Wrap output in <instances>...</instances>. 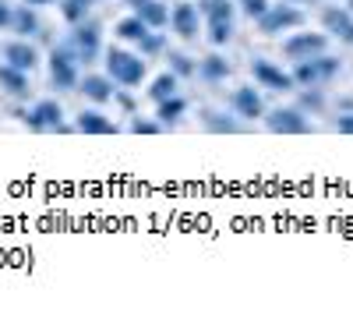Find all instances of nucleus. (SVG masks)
Instances as JSON below:
<instances>
[{"label":"nucleus","instance_id":"nucleus-4","mask_svg":"<svg viewBox=\"0 0 353 311\" xmlns=\"http://www.w3.org/2000/svg\"><path fill=\"white\" fill-rule=\"evenodd\" d=\"M4 57L11 61V68H18V71H32V64H36V50H32V46H25V43H11V46H4Z\"/></svg>","mask_w":353,"mask_h":311},{"label":"nucleus","instance_id":"nucleus-10","mask_svg":"<svg viewBox=\"0 0 353 311\" xmlns=\"http://www.w3.org/2000/svg\"><path fill=\"white\" fill-rule=\"evenodd\" d=\"M88 11V0H68V4H64V14L74 21V18H81Z\"/></svg>","mask_w":353,"mask_h":311},{"label":"nucleus","instance_id":"nucleus-3","mask_svg":"<svg viewBox=\"0 0 353 311\" xmlns=\"http://www.w3.org/2000/svg\"><path fill=\"white\" fill-rule=\"evenodd\" d=\"M50 71H53V81L61 85V89H71V85H74V61H71L64 50H61V53L53 50V64H50Z\"/></svg>","mask_w":353,"mask_h":311},{"label":"nucleus","instance_id":"nucleus-6","mask_svg":"<svg viewBox=\"0 0 353 311\" xmlns=\"http://www.w3.org/2000/svg\"><path fill=\"white\" fill-rule=\"evenodd\" d=\"M0 85H4L11 96H25L28 92V81H25V74L18 68H0Z\"/></svg>","mask_w":353,"mask_h":311},{"label":"nucleus","instance_id":"nucleus-5","mask_svg":"<svg viewBox=\"0 0 353 311\" xmlns=\"http://www.w3.org/2000/svg\"><path fill=\"white\" fill-rule=\"evenodd\" d=\"M71 43L78 46V53H81L85 61H88V57L96 53V46H99V32H96V25H88V28H78Z\"/></svg>","mask_w":353,"mask_h":311},{"label":"nucleus","instance_id":"nucleus-11","mask_svg":"<svg viewBox=\"0 0 353 311\" xmlns=\"http://www.w3.org/2000/svg\"><path fill=\"white\" fill-rule=\"evenodd\" d=\"M121 32H124L128 39H138V36H145V25H141V21H124Z\"/></svg>","mask_w":353,"mask_h":311},{"label":"nucleus","instance_id":"nucleus-8","mask_svg":"<svg viewBox=\"0 0 353 311\" xmlns=\"http://www.w3.org/2000/svg\"><path fill=\"white\" fill-rule=\"evenodd\" d=\"M81 89L92 96V99H106L110 96V85H106V78H85V85Z\"/></svg>","mask_w":353,"mask_h":311},{"label":"nucleus","instance_id":"nucleus-13","mask_svg":"<svg viewBox=\"0 0 353 311\" xmlns=\"http://www.w3.org/2000/svg\"><path fill=\"white\" fill-rule=\"evenodd\" d=\"M28 4H50V0H28Z\"/></svg>","mask_w":353,"mask_h":311},{"label":"nucleus","instance_id":"nucleus-7","mask_svg":"<svg viewBox=\"0 0 353 311\" xmlns=\"http://www.w3.org/2000/svg\"><path fill=\"white\" fill-rule=\"evenodd\" d=\"M11 25L18 28L21 36H28V32H36L39 28V21H36V14H28V11H14V18H11Z\"/></svg>","mask_w":353,"mask_h":311},{"label":"nucleus","instance_id":"nucleus-9","mask_svg":"<svg viewBox=\"0 0 353 311\" xmlns=\"http://www.w3.org/2000/svg\"><path fill=\"white\" fill-rule=\"evenodd\" d=\"M78 128H81V131H96V134H99V131H110V124L99 117V113H81Z\"/></svg>","mask_w":353,"mask_h":311},{"label":"nucleus","instance_id":"nucleus-12","mask_svg":"<svg viewBox=\"0 0 353 311\" xmlns=\"http://www.w3.org/2000/svg\"><path fill=\"white\" fill-rule=\"evenodd\" d=\"M11 18H14V11L4 4V0H0V25H11Z\"/></svg>","mask_w":353,"mask_h":311},{"label":"nucleus","instance_id":"nucleus-1","mask_svg":"<svg viewBox=\"0 0 353 311\" xmlns=\"http://www.w3.org/2000/svg\"><path fill=\"white\" fill-rule=\"evenodd\" d=\"M25 121H28V128H36V131L61 128V106H57V103H39L32 113H25Z\"/></svg>","mask_w":353,"mask_h":311},{"label":"nucleus","instance_id":"nucleus-2","mask_svg":"<svg viewBox=\"0 0 353 311\" xmlns=\"http://www.w3.org/2000/svg\"><path fill=\"white\" fill-rule=\"evenodd\" d=\"M110 71L121 78V81H138L141 78V64L128 53H110Z\"/></svg>","mask_w":353,"mask_h":311}]
</instances>
